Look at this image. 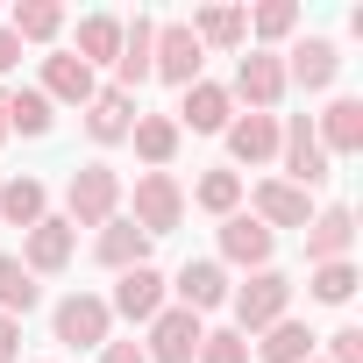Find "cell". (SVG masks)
<instances>
[{
	"instance_id": "cell-1",
	"label": "cell",
	"mask_w": 363,
	"mask_h": 363,
	"mask_svg": "<svg viewBox=\"0 0 363 363\" xmlns=\"http://www.w3.org/2000/svg\"><path fill=\"white\" fill-rule=\"evenodd\" d=\"M121 214V171L114 164H79L65 186V221L72 228H107Z\"/></svg>"
},
{
	"instance_id": "cell-2",
	"label": "cell",
	"mask_w": 363,
	"mask_h": 363,
	"mask_svg": "<svg viewBox=\"0 0 363 363\" xmlns=\"http://www.w3.org/2000/svg\"><path fill=\"white\" fill-rule=\"evenodd\" d=\"M228 306H235V335L250 342V335H264L271 320L292 313V278L285 271H250V285H235Z\"/></svg>"
},
{
	"instance_id": "cell-3",
	"label": "cell",
	"mask_w": 363,
	"mask_h": 363,
	"mask_svg": "<svg viewBox=\"0 0 363 363\" xmlns=\"http://www.w3.org/2000/svg\"><path fill=\"white\" fill-rule=\"evenodd\" d=\"M278 157H285V186H328L335 178V164H328V150H320V135H313V114H292L285 128H278Z\"/></svg>"
},
{
	"instance_id": "cell-4",
	"label": "cell",
	"mask_w": 363,
	"mask_h": 363,
	"mask_svg": "<svg viewBox=\"0 0 363 363\" xmlns=\"http://www.w3.org/2000/svg\"><path fill=\"white\" fill-rule=\"evenodd\" d=\"M128 221H135L150 242L171 235L178 221H186V193H178V178H171V171H143V178H135V214H128Z\"/></svg>"
},
{
	"instance_id": "cell-5",
	"label": "cell",
	"mask_w": 363,
	"mask_h": 363,
	"mask_svg": "<svg viewBox=\"0 0 363 363\" xmlns=\"http://www.w3.org/2000/svg\"><path fill=\"white\" fill-rule=\"evenodd\" d=\"M50 328H57V342H65V349H107L114 313H107V299H100V292H72V299H57Z\"/></svg>"
},
{
	"instance_id": "cell-6",
	"label": "cell",
	"mask_w": 363,
	"mask_h": 363,
	"mask_svg": "<svg viewBox=\"0 0 363 363\" xmlns=\"http://www.w3.org/2000/svg\"><path fill=\"white\" fill-rule=\"evenodd\" d=\"M150 79H164V86H178V93H186V86L200 79V36H193L186 22H157V50H150Z\"/></svg>"
},
{
	"instance_id": "cell-7",
	"label": "cell",
	"mask_w": 363,
	"mask_h": 363,
	"mask_svg": "<svg viewBox=\"0 0 363 363\" xmlns=\"http://www.w3.org/2000/svg\"><path fill=\"white\" fill-rule=\"evenodd\" d=\"M200 342H207L200 313H186V306H164V313L150 320V342H143V356H150V363H193V356H200Z\"/></svg>"
},
{
	"instance_id": "cell-8",
	"label": "cell",
	"mask_w": 363,
	"mask_h": 363,
	"mask_svg": "<svg viewBox=\"0 0 363 363\" xmlns=\"http://www.w3.org/2000/svg\"><path fill=\"white\" fill-rule=\"evenodd\" d=\"M72 242H79V228H72L65 214H43V221L22 235V271H29V278L65 271V264H72Z\"/></svg>"
},
{
	"instance_id": "cell-9",
	"label": "cell",
	"mask_w": 363,
	"mask_h": 363,
	"mask_svg": "<svg viewBox=\"0 0 363 363\" xmlns=\"http://www.w3.org/2000/svg\"><path fill=\"white\" fill-rule=\"evenodd\" d=\"M278 65H285V86H306V93H328V86L342 79V50H335L328 36H306V43H292Z\"/></svg>"
},
{
	"instance_id": "cell-10",
	"label": "cell",
	"mask_w": 363,
	"mask_h": 363,
	"mask_svg": "<svg viewBox=\"0 0 363 363\" xmlns=\"http://www.w3.org/2000/svg\"><path fill=\"white\" fill-rule=\"evenodd\" d=\"M171 121H178V135H186V128H193V135H221V128L235 121V100H228V86L193 79V86H186V107H178Z\"/></svg>"
},
{
	"instance_id": "cell-11",
	"label": "cell",
	"mask_w": 363,
	"mask_h": 363,
	"mask_svg": "<svg viewBox=\"0 0 363 363\" xmlns=\"http://www.w3.org/2000/svg\"><path fill=\"white\" fill-rule=\"evenodd\" d=\"M164 271H150V264H135V271H121V285H114V299H107V313H121V320H157L164 313Z\"/></svg>"
},
{
	"instance_id": "cell-12",
	"label": "cell",
	"mask_w": 363,
	"mask_h": 363,
	"mask_svg": "<svg viewBox=\"0 0 363 363\" xmlns=\"http://www.w3.org/2000/svg\"><path fill=\"white\" fill-rule=\"evenodd\" d=\"M235 93L250 100V114H271L278 100H285V65L271 57V50H250L242 65H235ZM228 93V100H235Z\"/></svg>"
},
{
	"instance_id": "cell-13",
	"label": "cell",
	"mask_w": 363,
	"mask_h": 363,
	"mask_svg": "<svg viewBox=\"0 0 363 363\" xmlns=\"http://www.w3.org/2000/svg\"><path fill=\"white\" fill-rule=\"evenodd\" d=\"M250 207H257V221L278 235V228H306L313 221V200L299 193V186H285V178H264V186L250 193Z\"/></svg>"
},
{
	"instance_id": "cell-14",
	"label": "cell",
	"mask_w": 363,
	"mask_h": 363,
	"mask_svg": "<svg viewBox=\"0 0 363 363\" xmlns=\"http://www.w3.org/2000/svg\"><path fill=\"white\" fill-rule=\"evenodd\" d=\"M150 50H157V22H150V15L121 22V57H114V93H128V100H135V86L150 79Z\"/></svg>"
},
{
	"instance_id": "cell-15",
	"label": "cell",
	"mask_w": 363,
	"mask_h": 363,
	"mask_svg": "<svg viewBox=\"0 0 363 363\" xmlns=\"http://www.w3.org/2000/svg\"><path fill=\"white\" fill-rule=\"evenodd\" d=\"M50 107L65 100V107H86L93 93H100V79H93V65H79L72 50H57V57H43V86H36Z\"/></svg>"
},
{
	"instance_id": "cell-16",
	"label": "cell",
	"mask_w": 363,
	"mask_h": 363,
	"mask_svg": "<svg viewBox=\"0 0 363 363\" xmlns=\"http://www.w3.org/2000/svg\"><path fill=\"white\" fill-rule=\"evenodd\" d=\"M171 292H178V306H186V313H207V306H228V271H221L214 257H193L186 271L171 278Z\"/></svg>"
},
{
	"instance_id": "cell-17",
	"label": "cell",
	"mask_w": 363,
	"mask_h": 363,
	"mask_svg": "<svg viewBox=\"0 0 363 363\" xmlns=\"http://www.w3.org/2000/svg\"><path fill=\"white\" fill-rule=\"evenodd\" d=\"M79 114H86V135H93V143H128V128H135V114H143V107H135L128 93L100 86V93H93Z\"/></svg>"
},
{
	"instance_id": "cell-18",
	"label": "cell",
	"mask_w": 363,
	"mask_h": 363,
	"mask_svg": "<svg viewBox=\"0 0 363 363\" xmlns=\"http://www.w3.org/2000/svg\"><path fill=\"white\" fill-rule=\"evenodd\" d=\"M349 242H356V214L349 207H320L306 221V264H342Z\"/></svg>"
},
{
	"instance_id": "cell-19",
	"label": "cell",
	"mask_w": 363,
	"mask_h": 363,
	"mask_svg": "<svg viewBox=\"0 0 363 363\" xmlns=\"http://www.w3.org/2000/svg\"><path fill=\"white\" fill-rule=\"evenodd\" d=\"M271 242H278V235H271L257 214H228V221H221V257H228V264L271 271Z\"/></svg>"
},
{
	"instance_id": "cell-20",
	"label": "cell",
	"mask_w": 363,
	"mask_h": 363,
	"mask_svg": "<svg viewBox=\"0 0 363 363\" xmlns=\"http://www.w3.org/2000/svg\"><path fill=\"white\" fill-rule=\"evenodd\" d=\"M221 135H228V157L235 164H271L278 157V114H235Z\"/></svg>"
},
{
	"instance_id": "cell-21",
	"label": "cell",
	"mask_w": 363,
	"mask_h": 363,
	"mask_svg": "<svg viewBox=\"0 0 363 363\" xmlns=\"http://www.w3.org/2000/svg\"><path fill=\"white\" fill-rule=\"evenodd\" d=\"M313 135H320L328 164H335V157H356V150H363V100H335V107L313 121Z\"/></svg>"
},
{
	"instance_id": "cell-22",
	"label": "cell",
	"mask_w": 363,
	"mask_h": 363,
	"mask_svg": "<svg viewBox=\"0 0 363 363\" xmlns=\"http://www.w3.org/2000/svg\"><path fill=\"white\" fill-rule=\"evenodd\" d=\"M93 257L107 264V271H135V264H150V235L128 221V214H114L107 228H100V242H93Z\"/></svg>"
},
{
	"instance_id": "cell-23",
	"label": "cell",
	"mask_w": 363,
	"mask_h": 363,
	"mask_svg": "<svg viewBox=\"0 0 363 363\" xmlns=\"http://www.w3.org/2000/svg\"><path fill=\"white\" fill-rule=\"evenodd\" d=\"M43 214H50V193H43V178H22V171H15L8 186H0V221L29 235V228H36Z\"/></svg>"
},
{
	"instance_id": "cell-24",
	"label": "cell",
	"mask_w": 363,
	"mask_h": 363,
	"mask_svg": "<svg viewBox=\"0 0 363 363\" xmlns=\"http://www.w3.org/2000/svg\"><path fill=\"white\" fill-rule=\"evenodd\" d=\"M128 143H135V157H143L150 171H171V157H178V121H171V114H135Z\"/></svg>"
},
{
	"instance_id": "cell-25",
	"label": "cell",
	"mask_w": 363,
	"mask_h": 363,
	"mask_svg": "<svg viewBox=\"0 0 363 363\" xmlns=\"http://www.w3.org/2000/svg\"><path fill=\"white\" fill-rule=\"evenodd\" d=\"M313 342H320V335H313L306 320H292V313H285V320H271V328H264L257 356H264V363H313Z\"/></svg>"
},
{
	"instance_id": "cell-26",
	"label": "cell",
	"mask_w": 363,
	"mask_h": 363,
	"mask_svg": "<svg viewBox=\"0 0 363 363\" xmlns=\"http://www.w3.org/2000/svg\"><path fill=\"white\" fill-rule=\"evenodd\" d=\"M186 29L200 36V50H207V43H214V50H235V43L250 36V15H242V8H200Z\"/></svg>"
},
{
	"instance_id": "cell-27",
	"label": "cell",
	"mask_w": 363,
	"mask_h": 363,
	"mask_svg": "<svg viewBox=\"0 0 363 363\" xmlns=\"http://www.w3.org/2000/svg\"><path fill=\"white\" fill-rule=\"evenodd\" d=\"M72 57H79V65H114V57H121V22H114V15H86Z\"/></svg>"
},
{
	"instance_id": "cell-28",
	"label": "cell",
	"mask_w": 363,
	"mask_h": 363,
	"mask_svg": "<svg viewBox=\"0 0 363 363\" xmlns=\"http://www.w3.org/2000/svg\"><path fill=\"white\" fill-rule=\"evenodd\" d=\"M36 299H43V285L22 271V257H0V313H8V320H22Z\"/></svg>"
},
{
	"instance_id": "cell-29",
	"label": "cell",
	"mask_w": 363,
	"mask_h": 363,
	"mask_svg": "<svg viewBox=\"0 0 363 363\" xmlns=\"http://www.w3.org/2000/svg\"><path fill=\"white\" fill-rule=\"evenodd\" d=\"M50 121H57V107H50L36 86H15V93H8V128H22V135H50Z\"/></svg>"
},
{
	"instance_id": "cell-30",
	"label": "cell",
	"mask_w": 363,
	"mask_h": 363,
	"mask_svg": "<svg viewBox=\"0 0 363 363\" xmlns=\"http://www.w3.org/2000/svg\"><path fill=\"white\" fill-rule=\"evenodd\" d=\"M193 200H200L207 214H221V221L242 214V171H207L200 186H193Z\"/></svg>"
},
{
	"instance_id": "cell-31",
	"label": "cell",
	"mask_w": 363,
	"mask_h": 363,
	"mask_svg": "<svg viewBox=\"0 0 363 363\" xmlns=\"http://www.w3.org/2000/svg\"><path fill=\"white\" fill-rule=\"evenodd\" d=\"M22 43H50L57 29H65V8H57V0H22V8H15V22H8Z\"/></svg>"
},
{
	"instance_id": "cell-32",
	"label": "cell",
	"mask_w": 363,
	"mask_h": 363,
	"mask_svg": "<svg viewBox=\"0 0 363 363\" xmlns=\"http://www.w3.org/2000/svg\"><path fill=\"white\" fill-rule=\"evenodd\" d=\"M306 285H313L320 306H349V292H356V264H349V257H342V264H313Z\"/></svg>"
},
{
	"instance_id": "cell-33",
	"label": "cell",
	"mask_w": 363,
	"mask_h": 363,
	"mask_svg": "<svg viewBox=\"0 0 363 363\" xmlns=\"http://www.w3.org/2000/svg\"><path fill=\"white\" fill-rule=\"evenodd\" d=\"M250 29H257L264 43H278V36H292V29H299V8H292V0H264V8L250 15Z\"/></svg>"
},
{
	"instance_id": "cell-34",
	"label": "cell",
	"mask_w": 363,
	"mask_h": 363,
	"mask_svg": "<svg viewBox=\"0 0 363 363\" xmlns=\"http://www.w3.org/2000/svg\"><path fill=\"white\" fill-rule=\"evenodd\" d=\"M193 363H250V342L235 335V328H214L207 342H200V356Z\"/></svg>"
},
{
	"instance_id": "cell-35",
	"label": "cell",
	"mask_w": 363,
	"mask_h": 363,
	"mask_svg": "<svg viewBox=\"0 0 363 363\" xmlns=\"http://www.w3.org/2000/svg\"><path fill=\"white\" fill-rule=\"evenodd\" d=\"M328 363H363V328H335L328 335Z\"/></svg>"
},
{
	"instance_id": "cell-36",
	"label": "cell",
	"mask_w": 363,
	"mask_h": 363,
	"mask_svg": "<svg viewBox=\"0 0 363 363\" xmlns=\"http://www.w3.org/2000/svg\"><path fill=\"white\" fill-rule=\"evenodd\" d=\"M15 356H22V320L0 313V363H15Z\"/></svg>"
},
{
	"instance_id": "cell-37",
	"label": "cell",
	"mask_w": 363,
	"mask_h": 363,
	"mask_svg": "<svg viewBox=\"0 0 363 363\" xmlns=\"http://www.w3.org/2000/svg\"><path fill=\"white\" fill-rule=\"evenodd\" d=\"M100 363H150V356H143V342H107Z\"/></svg>"
},
{
	"instance_id": "cell-38",
	"label": "cell",
	"mask_w": 363,
	"mask_h": 363,
	"mask_svg": "<svg viewBox=\"0 0 363 363\" xmlns=\"http://www.w3.org/2000/svg\"><path fill=\"white\" fill-rule=\"evenodd\" d=\"M15 65H22V36L0 22V72H15Z\"/></svg>"
},
{
	"instance_id": "cell-39",
	"label": "cell",
	"mask_w": 363,
	"mask_h": 363,
	"mask_svg": "<svg viewBox=\"0 0 363 363\" xmlns=\"http://www.w3.org/2000/svg\"><path fill=\"white\" fill-rule=\"evenodd\" d=\"M0 143H8V93H0Z\"/></svg>"
},
{
	"instance_id": "cell-40",
	"label": "cell",
	"mask_w": 363,
	"mask_h": 363,
	"mask_svg": "<svg viewBox=\"0 0 363 363\" xmlns=\"http://www.w3.org/2000/svg\"><path fill=\"white\" fill-rule=\"evenodd\" d=\"M313 363H320V356H313Z\"/></svg>"
}]
</instances>
